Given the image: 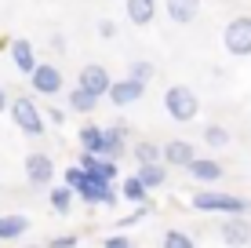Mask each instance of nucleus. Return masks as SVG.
Here are the masks:
<instances>
[{"mask_svg":"<svg viewBox=\"0 0 251 248\" xmlns=\"http://www.w3.org/2000/svg\"><path fill=\"white\" fill-rule=\"evenodd\" d=\"M66 183L73 186L76 197L88 201V204H117V201H120V186L99 179L95 172H88V168H80V165L66 168Z\"/></svg>","mask_w":251,"mask_h":248,"instance_id":"f257e3e1","label":"nucleus"},{"mask_svg":"<svg viewBox=\"0 0 251 248\" xmlns=\"http://www.w3.org/2000/svg\"><path fill=\"white\" fill-rule=\"evenodd\" d=\"M164 110H168L171 121L186 124V121H193V117L201 113V99H197L193 88H186V84H175V88L164 91Z\"/></svg>","mask_w":251,"mask_h":248,"instance_id":"f03ea898","label":"nucleus"},{"mask_svg":"<svg viewBox=\"0 0 251 248\" xmlns=\"http://www.w3.org/2000/svg\"><path fill=\"white\" fill-rule=\"evenodd\" d=\"M7 110H11V121H15V128H19L22 135H44V117H40V106L33 99H25V95H19V99H11L7 102Z\"/></svg>","mask_w":251,"mask_h":248,"instance_id":"7ed1b4c3","label":"nucleus"},{"mask_svg":"<svg viewBox=\"0 0 251 248\" xmlns=\"http://www.w3.org/2000/svg\"><path fill=\"white\" fill-rule=\"evenodd\" d=\"M189 204L197 212H226V216H248L251 212V201L237 197V193H193Z\"/></svg>","mask_w":251,"mask_h":248,"instance_id":"20e7f679","label":"nucleus"},{"mask_svg":"<svg viewBox=\"0 0 251 248\" xmlns=\"http://www.w3.org/2000/svg\"><path fill=\"white\" fill-rule=\"evenodd\" d=\"M222 44L233 58H248L251 55V19L248 15H237V19L226 22V29H222Z\"/></svg>","mask_w":251,"mask_h":248,"instance_id":"39448f33","label":"nucleus"},{"mask_svg":"<svg viewBox=\"0 0 251 248\" xmlns=\"http://www.w3.org/2000/svg\"><path fill=\"white\" fill-rule=\"evenodd\" d=\"M106 95H109V102H113V106H120V110L138 106V102H142V95H146V81H135V77H120V81L109 84Z\"/></svg>","mask_w":251,"mask_h":248,"instance_id":"423d86ee","label":"nucleus"},{"mask_svg":"<svg viewBox=\"0 0 251 248\" xmlns=\"http://www.w3.org/2000/svg\"><path fill=\"white\" fill-rule=\"evenodd\" d=\"M29 84H33L37 95H58L62 91V70L51 66V62H37L33 73H29Z\"/></svg>","mask_w":251,"mask_h":248,"instance_id":"0eeeda50","label":"nucleus"},{"mask_svg":"<svg viewBox=\"0 0 251 248\" xmlns=\"http://www.w3.org/2000/svg\"><path fill=\"white\" fill-rule=\"evenodd\" d=\"M25 179L33 186H51L55 183V161L48 153H29L25 157Z\"/></svg>","mask_w":251,"mask_h":248,"instance_id":"6e6552de","label":"nucleus"},{"mask_svg":"<svg viewBox=\"0 0 251 248\" xmlns=\"http://www.w3.org/2000/svg\"><path fill=\"white\" fill-rule=\"evenodd\" d=\"M80 168H88V172H95L99 179H106V183H113V179L120 175L117 168V157H106V153H80Z\"/></svg>","mask_w":251,"mask_h":248,"instance_id":"1a4fd4ad","label":"nucleus"},{"mask_svg":"<svg viewBox=\"0 0 251 248\" xmlns=\"http://www.w3.org/2000/svg\"><path fill=\"white\" fill-rule=\"evenodd\" d=\"M109 84H113V81H109V70H106V66L88 62V66L80 70V88H88L91 95H99V99H102V95L109 91Z\"/></svg>","mask_w":251,"mask_h":248,"instance_id":"9d476101","label":"nucleus"},{"mask_svg":"<svg viewBox=\"0 0 251 248\" xmlns=\"http://www.w3.org/2000/svg\"><path fill=\"white\" fill-rule=\"evenodd\" d=\"M193 157H197V150L189 146L186 139H171V142H164V146H160V161L168 168H186Z\"/></svg>","mask_w":251,"mask_h":248,"instance_id":"9b49d317","label":"nucleus"},{"mask_svg":"<svg viewBox=\"0 0 251 248\" xmlns=\"http://www.w3.org/2000/svg\"><path fill=\"white\" fill-rule=\"evenodd\" d=\"M186 172L197 179V183H219L222 175H226V168L219 165V161H211V157H193L186 165Z\"/></svg>","mask_w":251,"mask_h":248,"instance_id":"f8f14e48","label":"nucleus"},{"mask_svg":"<svg viewBox=\"0 0 251 248\" xmlns=\"http://www.w3.org/2000/svg\"><path fill=\"white\" fill-rule=\"evenodd\" d=\"M7 51H11V62L19 66V73L29 77L33 73V66H37V51H33V44L25 37H15L11 44H7Z\"/></svg>","mask_w":251,"mask_h":248,"instance_id":"ddd939ff","label":"nucleus"},{"mask_svg":"<svg viewBox=\"0 0 251 248\" xmlns=\"http://www.w3.org/2000/svg\"><path fill=\"white\" fill-rule=\"evenodd\" d=\"M201 15V0H168V19L178 26H189Z\"/></svg>","mask_w":251,"mask_h":248,"instance_id":"4468645a","label":"nucleus"},{"mask_svg":"<svg viewBox=\"0 0 251 248\" xmlns=\"http://www.w3.org/2000/svg\"><path fill=\"white\" fill-rule=\"evenodd\" d=\"M124 132H127L124 124L102 128V153H106V157H117L120 161V153H124Z\"/></svg>","mask_w":251,"mask_h":248,"instance_id":"2eb2a0df","label":"nucleus"},{"mask_svg":"<svg viewBox=\"0 0 251 248\" xmlns=\"http://www.w3.org/2000/svg\"><path fill=\"white\" fill-rule=\"evenodd\" d=\"M127 19H131L135 26H150L153 15H157V0H127Z\"/></svg>","mask_w":251,"mask_h":248,"instance_id":"dca6fc26","label":"nucleus"},{"mask_svg":"<svg viewBox=\"0 0 251 248\" xmlns=\"http://www.w3.org/2000/svg\"><path fill=\"white\" fill-rule=\"evenodd\" d=\"M146 197H150V186H146L138 175H127L124 183H120V201H127V204H142Z\"/></svg>","mask_w":251,"mask_h":248,"instance_id":"f3484780","label":"nucleus"},{"mask_svg":"<svg viewBox=\"0 0 251 248\" xmlns=\"http://www.w3.org/2000/svg\"><path fill=\"white\" fill-rule=\"evenodd\" d=\"M138 179H142L150 190H160L164 183H168V168L160 165V161H150V165H138V172H135Z\"/></svg>","mask_w":251,"mask_h":248,"instance_id":"a211bd4d","label":"nucleus"},{"mask_svg":"<svg viewBox=\"0 0 251 248\" xmlns=\"http://www.w3.org/2000/svg\"><path fill=\"white\" fill-rule=\"evenodd\" d=\"M66 106H69V110H76V113H91V110L99 106V95H91L88 88H80V84H76V88L66 95Z\"/></svg>","mask_w":251,"mask_h":248,"instance_id":"6ab92c4d","label":"nucleus"},{"mask_svg":"<svg viewBox=\"0 0 251 248\" xmlns=\"http://www.w3.org/2000/svg\"><path fill=\"white\" fill-rule=\"evenodd\" d=\"M29 230V219L25 216H0V241H15Z\"/></svg>","mask_w":251,"mask_h":248,"instance_id":"aec40b11","label":"nucleus"},{"mask_svg":"<svg viewBox=\"0 0 251 248\" xmlns=\"http://www.w3.org/2000/svg\"><path fill=\"white\" fill-rule=\"evenodd\" d=\"M222 241L226 245H240V241H251V226L244 219H229V223H222Z\"/></svg>","mask_w":251,"mask_h":248,"instance_id":"412c9836","label":"nucleus"},{"mask_svg":"<svg viewBox=\"0 0 251 248\" xmlns=\"http://www.w3.org/2000/svg\"><path fill=\"white\" fill-rule=\"evenodd\" d=\"M73 186L62 183V186H51V212H58V216H69V208H73Z\"/></svg>","mask_w":251,"mask_h":248,"instance_id":"4be33fe9","label":"nucleus"},{"mask_svg":"<svg viewBox=\"0 0 251 248\" xmlns=\"http://www.w3.org/2000/svg\"><path fill=\"white\" fill-rule=\"evenodd\" d=\"M76 135H80V150H88V153H102V128H99V124H84Z\"/></svg>","mask_w":251,"mask_h":248,"instance_id":"5701e85b","label":"nucleus"},{"mask_svg":"<svg viewBox=\"0 0 251 248\" xmlns=\"http://www.w3.org/2000/svg\"><path fill=\"white\" fill-rule=\"evenodd\" d=\"M204 142H207L211 150H222V146H229V132H226L222 124H207V128H204Z\"/></svg>","mask_w":251,"mask_h":248,"instance_id":"b1692460","label":"nucleus"},{"mask_svg":"<svg viewBox=\"0 0 251 248\" xmlns=\"http://www.w3.org/2000/svg\"><path fill=\"white\" fill-rule=\"evenodd\" d=\"M131 153H135V161H138V165H150V161H160V146H157V142H138V146H135Z\"/></svg>","mask_w":251,"mask_h":248,"instance_id":"393cba45","label":"nucleus"},{"mask_svg":"<svg viewBox=\"0 0 251 248\" xmlns=\"http://www.w3.org/2000/svg\"><path fill=\"white\" fill-rule=\"evenodd\" d=\"M160 241H164V248H193V237H186L182 230H168Z\"/></svg>","mask_w":251,"mask_h":248,"instance_id":"a878e982","label":"nucleus"},{"mask_svg":"<svg viewBox=\"0 0 251 248\" xmlns=\"http://www.w3.org/2000/svg\"><path fill=\"white\" fill-rule=\"evenodd\" d=\"M153 73H157V70H153V62H146V58H142V62H131V66H127V77H135V81H146V84L153 81Z\"/></svg>","mask_w":251,"mask_h":248,"instance_id":"bb28decb","label":"nucleus"},{"mask_svg":"<svg viewBox=\"0 0 251 248\" xmlns=\"http://www.w3.org/2000/svg\"><path fill=\"white\" fill-rule=\"evenodd\" d=\"M102 245H106V248H127L131 241H127L124 234H113V237H106V241H102Z\"/></svg>","mask_w":251,"mask_h":248,"instance_id":"cd10ccee","label":"nucleus"},{"mask_svg":"<svg viewBox=\"0 0 251 248\" xmlns=\"http://www.w3.org/2000/svg\"><path fill=\"white\" fill-rule=\"evenodd\" d=\"M51 245H58V248H73V245H76V237H73V234H62V237H55Z\"/></svg>","mask_w":251,"mask_h":248,"instance_id":"c85d7f7f","label":"nucleus"},{"mask_svg":"<svg viewBox=\"0 0 251 248\" xmlns=\"http://www.w3.org/2000/svg\"><path fill=\"white\" fill-rule=\"evenodd\" d=\"M99 37H117V26L113 22H99Z\"/></svg>","mask_w":251,"mask_h":248,"instance_id":"c756f323","label":"nucleus"},{"mask_svg":"<svg viewBox=\"0 0 251 248\" xmlns=\"http://www.w3.org/2000/svg\"><path fill=\"white\" fill-rule=\"evenodd\" d=\"M48 117H51V124H62V121H66V113H62V110H51Z\"/></svg>","mask_w":251,"mask_h":248,"instance_id":"7c9ffc66","label":"nucleus"},{"mask_svg":"<svg viewBox=\"0 0 251 248\" xmlns=\"http://www.w3.org/2000/svg\"><path fill=\"white\" fill-rule=\"evenodd\" d=\"M4 110H7V91L0 88V113H4Z\"/></svg>","mask_w":251,"mask_h":248,"instance_id":"2f4dec72","label":"nucleus"}]
</instances>
